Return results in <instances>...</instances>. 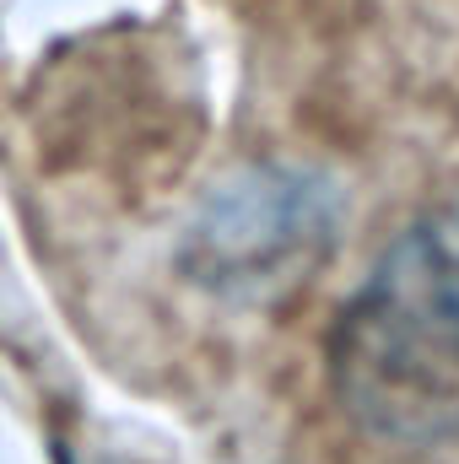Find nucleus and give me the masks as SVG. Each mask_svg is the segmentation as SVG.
<instances>
[{
	"label": "nucleus",
	"mask_w": 459,
	"mask_h": 464,
	"mask_svg": "<svg viewBox=\"0 0 459 464\" xmlns=\"http://www.w3.org/2000/svg\"><path fill=\"white\" fill-rule=\"evenodd\" d=\"M325 372L362 438L459 443V206L422 211L378 248L336 308Z\"/></svg>",
	"instance_id": "nucleus-1"
},
{
	"label": "nucleus",
	"mask_w": 459,
	"mask_h": 464,
	"mask_svg": "<svg viewBox=\"0 0 459 464\" xmlns=\"http://www.w3.org/2000/svg\"><path fill=\"white\" fill-rule=\"evenodd\" d=\"M341 222L346 195L330 173L249 162L195 206L173 259L190 286L222 303H276L330 259Z\"/></svg>",
	"instance_id": "nucleus-2"
}]
</instances>
